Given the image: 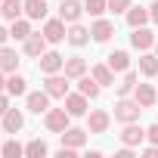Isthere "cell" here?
<instances>
[{
	"instance_id": "cell-10",
	"label": "cell",
	"mask_w": 158,
	"mask_h": 158,
	"mask_svg": "<svg viewBox=\"0 0 158 158\" xmlns=\"http://www.w3.org/2000/svg\"><path fill=\"white\" fill-rule=\"evenodd\" d=\"M143 139H146V130H143V127H136L133 121L121 130V143H124V146H130V149H133V146H139Z\"/></svg>"
},
{
	"instance_id": "cell-21",
	"label": "cell",
	"mask_w": 158,
	"mask_h": 158,
	"mask_svg": "<svg viewBox=\"0 0 158 158\" xmlns=\"http://www.w3.org/2000/svg\"><path fill=\"white\" fill-rule=\"evenodd\" d=\"M109 112H90V133H106L109 130Z\"/></svg>"
},
{
	"instance_id": "cell-36",
	"label": "cell",
	"mask_w": 158,
	"mask_h": 158,
	"mask_svg": "<svg viewBox=\"0 0 158 158\" xmlns=\"http://www.w3.org/2000/svg\"><path fill=\"white\" fill-rule=\"evenodd\" d=\"M6 109H10V99H6L3 93H0V118H3V115H6Z\"/></svg>"
},
{
	"instance_id": "cell-28",
	"label": "cell",
	"mask_w": 158,
	"mask_h": 158,
	"mask_svg": "<svg viewBox=\"0 0 158 158\" xmlns=\"http://www.w3.org/2000/svg\"><path fill=\"white\" fill-rule=\"evenodd\" d=\"M139 71H143L146 77H152V74H158V56H152V53H146V56L139 59Z\"/></svg>"
},
{
	"instance_id": "cell-24",
	"label": "cell",
	"mask_w": 158,
	"mask_h": 158,
	"mask_svg": "<svg viewBox=\"0 0 158 158\" xmlns=\"http://www.w3.org/2000/svg\"><path fill=\"white\" fill-rule=\"evenodd\" d=\"M87 40H90V31H87L84 25H77V22H74V25H71V31H68V44H74V47H84Z\"/></svg>"
},
{
	"instance_id": "cell-31",
	"label": "cell",
	"mask_w": 158,
	"mask_h": 158,
	"mask_svg": "<svg viewBox=\"0 0 158 158\" xmlns=\"http://www.w3.org/2000/svg\"><path fill=\"white\" fill-rule=\"evenodd\" d=\"M109 10V0H87L84 3V13H90V16H102Z\"/></svg>"
},
{
	"instance_id": "cell-18",
	"label": "cell",
	"mask_w": 158,
	"mask_h": 158,
	"mask_svg": "<svg viewBox=\"0 0 158 158\" xmlns=\"http://www.w3.org/2000/svg\"><path fill=\"white\" fill-rule=\"evenodd\" d=\"M19 68V56L10 47H0V71H16Z\"/></svg>"
},
{
	"instance_id": "cell-7",
	"label": "cell",
	"mask_w": 158,
	"mask_h": 158,
	"mask_svg": "<svg viewBox=\"0 0 158 158\" xmlns=\"http://www.w3.org/2000/svg\"><path fill=\"white\" fill-rule=\"evenodd\" d=\"M133 99H136L143 109H152V106H155V99H158V93H155V87H152V84H136Z\"/></svg>"
},
{
	"instance_id": "cell-5",
	"label": "cell",
	"mask_w": 158,
	"mask_h": 158,
	"mask_svg": "<svg viewBox=\"0 0 158 158\" xmlns=\"http://www.w3.org/2000/svg\"><path fill=\"white\" fill-rule=\"evenodd\" d=\"M44 37H47L50 44H59V40H65V37H68V31H65V22H62V19H50V22L44 25Z\"/></svg>"
},
{
	"instance_id": "cell-30",
	"label": "cell",
	"mask_w": 158,
	"mask_h": 158,
	"mask_svg": "<svg viewBox=\"0 0 158 158\" xmlns=\"http://www.w3.org/2000/svg\"><path fill=\"white\" fill-rule=\"evenodd\" d=\"M136 90V74L127 68V74H124V81L118 84V96H127V93H133Z\"/></svg>"
},
{
	"instance_id": "cell-26",
	"label": "cell",
	"mask_w": 158,
	"mask_h": 158,
	"mask_svg": "<svg viewBox=\"0 0 158 158\" xmlns=\"http://www.w3.org/2000/svg\"><path fill=\"white\" fill-rule=\"evenodd\" d=\"M93 77L99 81V87H109V84H115V71H112L109 65H93Z\"/></svg>"
},
{
	"instance_id": "cell-32",
	"label": "cell",
	"mask_w": 158,
	"mask_h": 158,
	"mask_svg": "<svg viewBox=\"0 0 158 158\" xmlns=\"http://www.w3.org/2000/svg\"><path fill=\"white\" fill-rule=\"evenodd\" d=\"M19 155H25V146H19L16 139L3 143V158H19Z\"/></svg>"
},
{
	"instance_id": "cell-12",
	"label": "cell",
	"mask_w": 158,
	"mask_h": 158,
	"mask_svg": "<svg viewBox=\"0 0 158 158\" xmlns=\"http://www.w3.org/2000/svg\"><path fill=\"white\" fill-rule=\"evenodd\" d=\"M28 109L34 112V115H40V112H50V93L47 90H40V93H28Z\"/></svg>"
},
{
	"instance_id": "cell-39",
	"label": "cell",
	"mask_w": 158,
	"mask_h": 158,
	"mask_svg": "<svg viewBox=\"0 0 158 158\" xmlns=\"http://www.w3.org/2000/svg\"><path fill=\"white\" fill-rule=\"evenodd\" d=\"M6 87V77H3V71H0V90H3Z\"/></svg>"
},
{
	"instance_id": "cell-40",
	"label": "cell",
	"mask_w": 158,
	"mask_h": 158,
	"mask_svg": "<svg viewBox=\"0 0 158 158\" xmlns=\"http://www.w3.org/2000/svg\"><path fill=\"white\" fill-rule=\"evenodd\" d=\"M155 56H158V40H155Z\"/></svg>"
},
{
	"instance_id": "cell-25",
	"label": "cell",
	"mask_w": 158,
	"mask_h": 158,
	"mask_svg": "<svg viewBox=\"0 0 158 158\" xmlns=\"http://www.w3.org/2000/svg\"><path fill=\"white\" fill-rule=\"evenodd\" d=\"M25 16L28 19H44L47 16V0H25Z\"/></svg>"
},
{
	"instance_id": "cell-2",
	"label": "cell",
	"mask_w": 158,
	"mask_h": 158,
	"mask_svg": "<svg viewBox=\"0 0 158 158\" xmlns=\"http://www.w3.org/2000/svg\"><path fill=\"white\" fill-rule=\"evenodd\" d=\"M68 109H50V112H44V124H47V130L50 133H62V130H68Z\"/></svg>"
},
{
	"instance_id": "cell-20",
	"label": "cell",
	"mask_w": 158,
	"mask_h": 158,
	"mask_svg": "<svg viewBox=\"0 0 158 158\" xmlns=\"http://www.w3.org/2000/svg\"><path fill=\"white\" fill-rule=\"evenodd\" d=\"M152 16H149V10H143V6H130L127 10V25L130 28H139V25H146Z\"/></svg>"
},
{
	"instance_id": "cell-11",
	"label": "cell",
	"mask_w": 158,
	"mask_h": 158,
	"mask_svg": "<svg viewBox=\"0 0 158 158\" xmlns=\"http://www.w3.org/2000/svg\"><path fill=\"white\" fill-rule=\"evenodd\" d=\"M59 136H62V146H71V149H81L87 143V130H77V127H68Z\"/></svg>"
},
{
	"instance_id": "cell-29",
	"label": "cell",
	"mask_w": 158,
	"mask_h": 158,
	"mask_svg": "<svg viewBox=\"0 0 158 158\" xmlns=\"http://www.w3.org/2000/svg\"><path fill=\"white\" fill-rule=\"evenodd\" d=\"M47 152H50V149H47L44 139H31V143L25 146V155H28V158H44Z\"/></svg>"
},
{
	"instance_id": "cell-35",
	"label": "cell",
	"mask_w": 158,
	"mask_h": 158,
	"mask_svg": "<svg viewBox=\"0 0 158 158\" xmlns=\"http://www.w3.org/2000/svg\"><path fill=\"white\" fill-rule=\"evenodd\" d=\"M143 155H146V158H158V146H155V143H152V146H146V149H143Z\"/></svg>"
},
{
	"instance_id": "cell-33",
	"label": "cell",
	"mask_w": 158,
	"mask_h": 158,
	"mask_svg": "<svg viewBox=\"0 0 158 158\" xmlns=\"http://www.w3.org/2000/svg\"><path fill=\"white\" fill-rule=\"evenodd\" d=\"M109 10L112 13H127L130 10V0H109Z\"/></svg>"
},
{
	"instance_id": "cell-38",
	"label": "cell",
	"mask_w": 158,
	"mask_h": 158,
	"mask_svg": "<svg viewBox=\"0 0 158 158\" xmlns=\"http://www.w3.org/2000/svg\"><path fill=\"white\" fill-rule=\"evenodd\" d=\"M149 16H152V22H158V0H155V3L149 6Z\"/></svg>"
},
{
	"instance_id": "cell-16",
	"label": "cell",
	"mask_w": 158,
	"mask_h": 158,
	"mask_svg": "<svg viewBox=\"0 0 158 158\" xmlns=\"http://www.w3.org/2000/svg\"><path fill=\"white\" fill-rule=\"evenodd\" d=\"M77 90H81L87 99H96V96H99V81H96V77L81 74V77H77Z\"/></svg>"
},
{
	"instance_id": "cell-22",
	"label": "cell",
	"mask_w": 158,
	"mask_h": 158,
	"mask_svg": "<svg viewBox=\"0 0 158 158\" xmlns=\"http://www.w3.org/2000/svg\"><path fill=\"white\" fill-rule=\"evenodd\" d=\"M62 68H65V74H68V77H81V74L87 71V62H84L81 56H71V59H65V65H62Z\"/></svg>"
},
{
	"instance_id": "cell-23",
	"label": "cell",
	"mask_w": 158,
	"mask_h": 158,
	"mask_svg": "<svg viewBox=\"0 0 158 158\" xmlns=\"http://www.w3.org/2000/svg\"><path fill=\"white\" fill-rule=\"evenodd\" d=\"M109 68H112V71H127V68H130V56H127L124 50H115V53L109 56Z\"/></svg>"
},
{
	"instance_id": "cell-19",
	"label": "cell",
	"mask_w": 158,
	"mask_h": 158,
	"mask_svg": "<svg viewBox=\"0 0 158 158\" xmlns=\"http://www.w3.org/2000/svg\"><path fill=\"white\" fill-rule=\"evenodd\" d=\"M25 84H28V81H25L22 74H10V77H6V93H10V96H25V93H28Z\"/></svg>"
},
{
	"instance_id": "cell-17",
	"label": "cell",
	"mask_w": 158,
	"mask_h": 158,
	"mask_svg": "<svg viewBox=\"0 0 158 158\" xmlns=\"http://www.w3.org/2000/svg\"><path fill=\"white\" fill-rule=\"evenodd\" d=\"M112 34H115V25H112V22H106V19H99V22L90 28V37H93V40H99V44H106Z\"/></svg>"
},
{
	"instance_id": "cell-6",
	"label": "cell",
	"mask_w": 158,
	"mask_h": 158,
	"mask_svg": "<svg viewBox=\"0 0 158 158\" xmlns=\"http://www.w3.org/2000/svg\"><path fill=\"white\" fill-rule=\"evenodd\" d=\"M81 13H84V6L81 3H77V0H62V3H59V19L62 22H77V19H81Z\"/></svg>"
},
{
	"instance_id": "cell-1",
	"label": "cell",
	"mask_w": 158,
	"mask_h": 158,
	"mask_svg": "<svg viewBox=\"0 0 158 158\" xmlns=\"http://www.w3.org/2000/svg\"><path fill=\"white\" fill-rule=\"evenodd\" d=\"M139 112H143V106H139L136 99H127V96H121V99H118V106H115V118H118L121 124L136 121V118H139Z\"/></svg>"
},
{
	"instance_id": "cell-15",
	"label": "cell",
	"mask_w": 158,
	"mask_h": 158,
	"mask_svg": "<svg viewBox=\"0 0 158 158\" xmlns=\"http://www.w3.org/2000/svg\"><path fill=\"white\" fill-rule=\"evenodd\" d=\"M22 124H25L22 112H19V109H6V115H3V130H6V133H19Z\"/></svg>"
},
{
	"instance_id": "cell-8",
	"label": "cell",
	"mask_w": 158,
	"mask_h": 158,
	"mask_svg": "<svg viewBox=\"0 0 158 158\" xmlns=\"http://www.w3.org/2000/svg\"><path fill=\"white\" fill-rule=\"evenodd\" d=\"M22 13H25L22 0H0V16H3V19L16 22V19H22Z\"/></svg>"
},
{
	"instance_id": "cell-4",
	"label": "cell",
	"mask_w": 158,
	"mask_h": 158,
	"mask_svg": "<svg viewBox=\"0 0 158 158\" xmlns=\"http://www.w3.org/2000/svg\"><path fill=\"white\" fill-rule=\"evenodd\" d=\"M65 109H68L71 118L87 115V96H84V93H65Z\"/></svg>"
},
{
	"instance_id": "cell-9",
	"label": "cell",
	"mask_w": 158,
	"mask_h": 158,
	"mask_svg": "<svg viewBox=\"0 0 158 158\" xmlns=\"http://www.w3.org/2000/svg\"><path fill=\"white\" fill-rule=\"evenodd\" d=\"M130 44L136 47V50H149V47H155V34L149 31V28H133V34H130Z\"/></svg>"
},
{
	"instance_id": "cell-3",
	"label": "cell",
	"mask_w": 158,
	"mask_h": 158,
	"mask_svg": "<svg viewBox=\"0 0 158 158\" xmlns=\"http://www.w3.org/2000/svg\"><path fill=\"white\" fill-rule=\"evenodd\" d=\"M44 90H47L50 96H56V99H65V93H68V74H65V77H62L59 71H56V74H47Z\"/></svg>"
},
{
	"instance_id": "cell-41",
	"label": "cell",
	"mask_w": 158,
	"mask_h": 158,
	"mask_svg": "<svg viewBox=\"0 0 158 158\" xmlns=\"http://www.w3.org/2000/svg\"><path fill=\"white\" fill-rule=\"evenodd\" d=\"M0 155H3V143H0Z\"/></svg>"
},
{
	"instance_id": "cell-37",
	"label": "cell",
	"mask_w": 158,
	"mask_h": 158,
	"mask_svg": "<svg viewBox=\"0 0 158 158\" xmlns=\"http://www.w3.org/2000/svg\"><path fill=\"white\" fill-rule=\"evenodd\" d=\"M10 37H13V34H10V31H6V28H3V25H0V47H3V44H6V40H10Z\"/></svg>"
},
{
	"instance_id": "cell-14",
	"label": "cell",
	"mask_w": 158,
	"mask_h": 158,
	"mask_svg": "<svg viewBox=\"0 0 158 158\" xmlns=\"http://www.w3.org/2000/svg\"><path fill=\"white\" fill-rule=\"evenodd\" d=\"M62 65H65V59H62L59 53H44V56H40V71H44V74H56Z\"/></svg>"
},
{
	"instance_id": "cell-27",
	"label": "cell",
	"mask_w": 158,
	"mask_h": 158,
	"mask_svg": "<svg viewBox=\"0 0 158 158\" xmlns=\"http://www.w3.org/2000/svg\"><path fill=\"white\" fill-rule=\"evenodd\" d=\"M10 34H13L16 40H28V37H31V25H28V19H16L13 28H10Z\"/></svg>"
},
{
	"instance_id": "cell-13",
	"label": "cell",
	"mask_w": 158,
	"mask_h": 158,
	"mask_svg": "<svg viewBox=\"0 0 158 158\" xmlns=\"http://www.w3.org/2000/svg\"><path fill=\"white\" fill-rule=\"evenodd\" d=\"M47 44H50V40H47L44 34H31V37L25 40V56H44V53H47Z\"/></svg>"
},
{
	"instance_id": "cell-34",
	"label": "cell",
	"mask_w": 158,
	"mask_h": 158,
	"mask_svg": "<svg viewBox=\"0 0 158 158\" xmlns=\"http://www.w3.org/2000/svg\"><path fill=\"white\" fill-rule=\"evenodd\" d=\"M146 139H149V143H155V146H158V124H152V127H149V130H146Z\"/></svg>"
}]
</instances>
